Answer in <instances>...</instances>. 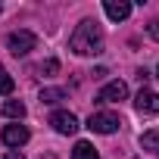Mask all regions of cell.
I'll list each match as a JSON object with an SVG mask.
<instances>
[{
    "label": "cell",
    "instance_id": "16",
    "mask_svg": "<svg viewBox=\"0 0 159 159\" xmlns=\"http://www.w3.org/2000/svg\"><path fill=\"white\" fill-rule=\"evenodd\" d=\"M3 159H25V156H22V153H19V150H10V153H7V156H3Z\"/></svg>",
    "mask_w": 159,
    "mask_h": 159
},
{
    "label": "cell",
    "instance_id": "2",
    "mask_svg": "<svg viewBox=\"0 0 159 159\" xmlns=\"http://www.w3.org/2000/svg\"><path fill=\"white\" fill-rule=\"evenodd\" d=\"M7 47H10V53H13V56H28V53L38 47V38H34L31 31L19 28V31H13V34H10Z\"/></svg>",
    "mask_w": 159,
    "mask_h": 159
},
{
    "label": "cell",
    "instance_id": "1",
    "mask_svg": "<svg viewBox=\"0 0 159 159\" xmlns=\"http://www.w3.org/2000/svg\"><path fill=\"white\" fill-rule=\"evenodd\" d=\"M69 47L78 53V56H97L103 53V31L94 19H84L81 25L75 28V34L69 38Z\"/></svg>",
    "mask_w": 159,
    "mask_h": 159
},
{
    "label": "cell",
    "instance_id": "4",
    "mask_svg": "<svg viewBox=\"0 0 159 159\" xmlns=\"http://www.w3.org/2000/svg\"><path fill=\"white\" fill-rule=\"evenodd\" d=\"M128 97V84L125 81H109L100 94H97V103H122Z\"/></svg>",
    "mask_w": 159,
    "mask_h": 159
},
{
    "label": "cell",
    "instance_id": "7",
    "mask_svg": "<svg viewBox=\"0 0 159 159\" xmlns=\"http://www.w3.org/2000/svg\"><path fill=\"white\" fill-rule=\"evenodd\" d=\"M28 128L25 125H7L3 128V143L7 147H22V143H28Z\"/></svg>",
    "mask_w": 159,
    "mask_h": 159
},
{
    "label": "cell",
    "instance_id": "14",
    "mask_svg": "<svg viewBox=\"0 0 159 159\" xmlns=\"http://www.w3.org/2000/svg\"><path fill=\"white\" fill-rule=\"evenodd\" d=\"M56 69H59V62H56V59H47V62L41 66V72H44V75H53Z\"/></svg>",
    "mask_w": 159,
    "mask_h": 159
},
{
    "label": "cell",
    "instance_id": "10",
    "mask_svg": "<svg viewBox=\"0 0 159 159\" xmlns=\"http://www.w3.org/2000/svg\"><path fill=\"white\" fill-rule=\"evenodd\" d=\"M140 147H143V150H150L153 156H159V128H156V131L140 134Z\"/></svg>",
    "mask_w": 159,
    "mask_h": 159
},
{
    "label": "cell",
    "instance_id": "17",
    "mask_svg": "<svg viewBox=\"0 0 159 159\" xmlns=\"http://www.w3.org/2000/svg\"><path fill=\"white\" fill-rule=\"evenodd\" d=\"M156 75H159V69H156Z\"/></svg>",
    "mask_w": 159,
    "mask_h": 159
},
{
    "label": "cell",
    "instance_id": "12",
    "mask_svg": "<svg viewBox=\"0 0 159 159\" xmlns=\"http://www.w3.org/2000/svg\"><path fill=\"white\" fill-rule=\"evenodd\" d=\"M59 100H66V91H62V88H47V91H41V103H59Z\"/></svg>",
    "mask_w": 159,
    "mask_h": 159
},
{
    "label": "cell",
    "instance_id": "13",
    "mask_svg": "<svg viewBox=\"0 0 159 159\" xmlns=\"http://www.w3.org/2000/svg\"><path fill=\"white\" fill-rule=\"evenodd\" d=\"M13 88H16V84H13V78L7 75L3 66H0V94H13Z\"/></svg>",
    "mask_w": 159,
    "mask_h": 159
},
{
    "label": "cell",
    "instance_id": "9",
    "mask_svg": "<svg viewBox=\"0 0 159 159\" xmlns=\"http://www.w3.org/2000/svg\"><path fill=\"white\" fill-rule=\"evenodd\" d=\"M72 159H100V156H97L94 143H88V140H78V143H75V150H72Z\"/></svg>",
    "mask_w": 159,
    "mask_h": 159
},
{
    "label": "cell",
    "instance_id": "3",
    "mask_svg": "<svg viewBox=\"0 0 159 159\" xmlns=\"http://www.w3.org/2000/svg\"><path fill=\"white\" fill-rule=\"evenodd\" d=\"M119 125H122V119L116 112H94L88 119V128L94 134H112V131H119Z\"/></svg>",
    "mask_w": 159,
    "mask_h": 159
},
{
    "label": "cell",
    "instance_id": "18",
    "mask_svg": "<svg viewBox=\"0 0 159 159\" xmlns=\"http://www.w3.org/2000/svg\"><path fill=\"white\" fill-rule=\"evenodd\" d=\"M0 10H3V7H0Z\"/></svg>",
    "mask_w": 159,
    "mask_h": 159
},
{
    "label": "cell",
    "instance_id": "6",
    "mask_svg": "<svg viewBox=\"0 0 159 159\" xmlns=\"http://www.w3.org/2000/svg\"><path fill=\"white\" fill-rule=\"evenodd\" d=\"M134 106H137V112H143V116H159V94H153V91H143V88H140V94H137Z\"/></svg>",
    "mask_w": 159,
    "mask_h": 159
},
{
    "label": "cell",
    "instance_id": "11",
    "mask_svg": "<svg viewBox=\"0 0 159 159\" xmlns=\"http://www.w3.org/2000/svg\"><path fill=\"white\" fill-rule=\"evenodd\" d=\"M3 116H10V119H22V116H25V103H22V100H10V103H3Z\"/></svg>",
    "mask_w": 159,
    "mask_h": 159
},
{
    "label": "cell",
    "instance_id": "8",
    "mask_svg": "<svg viewBox=\"0 0 159 159\" xmlns=\"http://www.w3.org/2000/svg\"><path fill=\"white\" fill-rule=\"evenodd\" d=\"M103 10H106V16H109L112 22H125V19L131 16V3H128V0H106Z\"/></svg>",
    "mask_w": 159,
    "mask_h": 159
},
{
    "label": "cell",
    "instance_id": "5",
    "mask_svg": "<svg viewBox=\"0 0 159 159\" xmlns=\"http://www.w3.org/2000/svg\"><path fill=\"white\" fill-rule=\"evenodd\" d=\"M50 125H53L59 134H75V131H78V119H75L72 112H66V109L53 112V116H50Z\"/></svg>",
    "mask_w": 159,
    "mask_h": 159
},
{
    "label": "cell",
    "instance_id": "15",
    "mask_svg": "<svg viewBox=\"0 0 159 159\" xmlns=\"http://www.w3.org/2000/svg\"><path fill=\"white\" fill-rule=\"evenodd\" d=\"M147 31H150V38H153V41H159V19H156V22H150V28H147Z\"/></svg>",
    "mask_w": 159,
    "mask_h": 159
}]
</instances>
